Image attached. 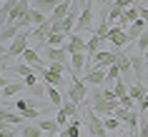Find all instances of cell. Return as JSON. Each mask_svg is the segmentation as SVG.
<instances>
[{
  "mask_svg": "<svg viewBox=\"0 0 148 137\" xmlns=\"http://www.w3.org/2000/svg\"><path fill=\"white\" fill-rule=\"evenodd\" d=\"M103 97L108 100V102H118V97H116V92L110 90V87H103Z\"/></svg>",
  "mask_w": 148,
  "mask_h": 137,
  "instance_id": "cell-33",
  "label": "cell"
},
{
  "mask_svg": "<svg viewBox=\"0 0 148 137\" xmlns=\"http://www.w3.org/2000/svg\"><path fill=\"white\" fill-rule=\"evenodd\" d=\"M103 125H106L108 132H118V130H121V120H116L113 115H110V117H103Z\"/></svg>",
  "mask_w": 148,
  "mask_h": 137,
  "instance_id": "cell-27",
  "label": "cell"
},
{
  "mask_svg": "<svg viewBox=\"0 0 148 137\" xmlns=\"http://www.w3.org/2000/svg\"><path fill=\"white\" fill-rule=\"evenodd\" d=\"M48 70H50V72H58V75H65V72H68V62H50Z\"/></svg>",
  "mask_w": 148,
  "mask_h": 137,
  "instance_id": "cell-29",
  "label": "cell"
},
{
  "mask_svg": "<svg viewBox=\"0 0 148 137\" xmlns=\"http://www.w3.org/2000/svg\"><path fill=\"white\" fill-rule=\"evenodd\" d=\"M90 32L93 30V0H86V5H83V10H80L78 15V25H75V32Z\"/></svg>",
  "mask_w": 148,
  "mask_h": 137,
  "instance_id": "cell-3",
  "label": "cell"
},
{
  "mask_svg": "<svg viewBox=\"0 0 148 137\" xmlns=\"http://www.w3.org/2000/svg\"><path fill=\"white\" fill-rule=\"evenodd\" d=\"M15 137H23V135H15Z\"/></svg>",
  "mask_w": 148,
  "mask_h": 137,
  "instance_id": "cell-43",
  "label": "cell"
},
{
  "mask_svg": "<svg viewBox=\"0 0 148 137\" xmlns=\"http://www.w3.org/2000/svg\"><path fill=\"white\" fill-rule=\"evenodd\" d=\"M65 40H68V35H63V32H50L48 40H45V47H63Z\"/></svg>",
  "mask_w": 148,
  "mask_h": 137,
  "instance_id": "cell-20",
  "label": "cell"
},
{
  "mask_svg": "<svg viewBox=\"0 0 148 137\" xmlns=\"http://www.w3.org/2000/svg\"><path fill=\"white\" fill-rule=\"evenodd\" d=\"M23 115L20 112H13L8 107H3L0 110V127H15V125H23Z\"/></svg>",
  "mask_w": 148,
  "mask_h": 137,
  "instance_id": "cell-6",
  "label": "cell"
},
{
  "mask_svg": "<svg viewBox=\"0 0 148 137\" xmlns=\"http://www.w3.org/2000/svg\"><path fill=\"white\" fill-rule=\"evenodd\" d=\"M101 3H103V0H101Z\"/></svg>",
  "mask_w": 148,
  "mask_h": 137,
  "instance_id": "cell-45",
  "label": "cell"
},
{
  "mask_svg": "<svg viewBox=\"0 0 148 137\" xmlns=\"http://www.w3.org/2000/svg\"><path fill=\"white\" fill-rule=\"evenodd\" d=\"M40 80L45 85H53V87H58V90H68V80H65V75H58V72H50V70H43L40 72Z\"/></svg>",
  "mask_w": 148,
  "mask_h": 137,
  "instance_id": "cell-4",
  "label": "cell"
},
{
  "mask_svg": "<svg viewBox=\"0 0 148 137\" xmlns=\"http://www.w3.org/2000/svg\"><path fill=\"white\" fill-rule=\"evenodd\" d=\"M106 75H108V82H118V80H123V77H121V67H118V65H110V67L106 70Z\"/></svg>",
  "mask_w": 148,
  "mask_h": 137,
  "instance_id": "cell-28",
  "label": "cell"
},
{
  "mask_svg": "<svg viewBox=\"0 0 148 137\" xmlns=\"http://www.w3.org/2000/svg\"><path fill=\"white\" fill-rule=\"evenodd\" d=\"M78 3H80V5H86V0H78Z\"/></svg>",
  "mask_w": 148,
  "mask_h": 137,
  "instance_id": "cell-41",
  "label": "cell"
},
{
  "mask_svg": "<svg viewBox=\"0 0 148 137\" xmlns=\"http://www.w3.org/2000/svg\"><path fill=\"white\" fill-rule=\"evenodd\" d=\"M106 40H108V43H113V47H116V50H123V47L128 45V43H131V40H128V35H125V30H121L118 25L108 30Z\"/></svg>",
  "mask_w": 148,
  "mask_h": 137,
  "instance_id": "cell-5",
  "label": "cell"
},
{
  "mask_svg": "<svg viewBox=\"0 0 148 137\" xmlns=\"http://www.w3.org/2000/svg\"><path fill=\"white\" fill-rule=\"evenodd\" d=\"M50 32H53V20L48 18V20H45L43 25L33 28V38L38 40V43H43V45H45V40H48V35H50Z\"/></svg>",
  "mask_w": 148,
  "mask_h": 137,
  "instance_id": "cell-14",
  "label": "cell"
},
{
  "mask_svg": "<svg viewBox=\"0 0 148 137\" xmlns=\"http://www.w3.org/2000/svg\"><path fill=\"white\" fill-rule=\"evenodd\" d=\"M128 115H131V110H125V107L121 105L116 112H113V117H116V120H121V122H125V120H128Z\"/></svg>",
  "mask_w": 148,
  "mask_h": 137,
  "instance_id": "cell-31",
  "label": "cell"
},
{
  "mask_svg": "<svg viewBox=\"0 0 148 137\" xmlns=\"http://www.w3.org/2000/svg\"><path fill=\"white\" fill-rule=\"evenodd\" d=\"M13 72H15V75H20V77H28V75H35V70H33V65H28V62H18V65H13Z\"/></svg>",
  "mask_w": 148,
  "mask_h": 137,
  "instance_id": "cell-22",
  "label": "cell"
},
{
  "mask_svg": "<svg viewBox=\"0 0 148 137\" xmlns=\"http://www.w3.org/2000/svg\"><path fill=\"white\" fill-rule=\"evenodd\" d=\"M0 137H15V127H0Z\"/></svg>",
  "mask_w": 148,
  "mask_h": 137,
  "instance_id": "cell-35",
  "label": "cell"
},
{
  "mask_svg": "<svg viewBox=\"0 0 148 137\" xmlns=\"http://www.w3.org/2000/svg\"><path fill=\"white\" fill-rule=\"evenodd\" d=\"M5 25H8V23H5V18H0V32H3V28H5Z\"/></svg>",
  "mask_w": 148,
  "mask_h": 137,
  "instance_id": "cell-38",
  "label": "cell"
},
{
  "mask_svg": "<svg viewBox=\"0 0 148 137\" xmlns=\"http://www.w3.org/2000/svg\"><path fill=\"white\" fill-rule=\"evenodd\" d=\"M23 90H25V82H8L3 87V100L5 97H15V95H20Z\"/></svg>",
  "mask_w": 148,
  "mask_h": 137,
  "instance_id": "cell-19",
  "label": "cell"
},
{
  "mask_svg": "<svg viewBox=\"0 0 148 137\" xmlns=\"http://www.w3.org/2000/svg\"><path fill=\"white\" fill-rule=\"evenodd\" d=\"M113 92H116L118 102H123V100L128 97V85H125L123 80H118V82H113Z\"/></svg>",
  "mask_w": 148,
  "mask_h": 137,
  "instance_id": "cell-25",
  "label": "cell"
},
{
  "mask_svg": "<svg viewBox=\"0 0 148 137\" xmlns=\"http://www.w3.org/2000/svg\"><path fill=\"white\" fill-rule=\"evenodd\" d=\"M143 3H146V0H143Z\"/></svg>",
  "mask_w": 148,
  "mask_h": 137,
  "instance_id": "cell-44",
  "label": "cell"
},
{
  "mask_svg": "<svg viewBox=\"0 0 148 137\" xmlns=\"http://www.w3.org/2000/svg\"><path fill=\"white\" fill-rule=\"evenodd\" d=\"M65 97L70 102H75V105H83L88 100V85L83 82V77H70V85L68 90H65Z\"/></svg>",
  "mask_w": 148,
  "mask_h": 137,
  "instance_id": "cell-1",
  "label": "cell"
},
{
  "mask_svg": "<svg viewBox=\"0 0 148 137\" xmlns=\"http://www.w3.org/2000/svg\"><path fill=\"white\" fill-rule=\"evenodd\" d=\"M83 82H86V85H93V87H103V85L108 82V75H106V70H86Z\"/></svg>",
  "mask_w": 148,
  "mask_h": 137,
  "instance_id": "cell-8",
  "label": "cell"
},
{
  "mask_svg": "<svg viewBox=\"0 0 148 137\" xmlns=\"http://www.w3.org/2000/svg\"><path fill=\"white\" fill-rule=\"evenodd\" d=\"M43 53L50 62H68L70 55L65 53V47H43Z\"/></svg>",
  "mask_w": 148,
  "mask_h": 137,
  "instance_id": "cell-12",
  "label": "cell"
},
{
  "mask_svg": "<svg viewBox=\"0 0 148 137\" xmlns=\"http://www.w3.org/2000/svg\"><path fill=\"white\" fill-rule=\"evenodd\" d=\"M143 32H146V20H143V18H138L136 23H131V25H128L125 35H128V40H131V43H136V40H138L140 35H143Z\"/></svg>",
  "mask_w": 148,
  "mask_h": 137,
  "instance_id": "cell-15",
  "label": "cell"
},
{
  "mask_svg": "<svg viewBox=\"0 0 148 137\" xmlns=\"http://www.w3.org/2000/svg\"><path fill=\"white\" fill-rule=\"evenodd\" d=\"M131 67H133V77H136V82L143 85V72H146V60H143V55H131Z\"/></svg>",
  "mask_w": 148,
  "mask_h": 137,
  "instance_id": "cell-11",
  "label": "cell"
},
{
  "mask_svg": "<svg viewBox=\"0 0 148 137\" xmlns=\"http://www.w3.org/2000/svg\"><path fill=\"white\" fill-rule=\"evenodd\" d=\"M20 30H23V28H20L18 23H13V25H5V28H3V32H0V40H3L5 45H10V43H13V40L18 38V32H20Z\"/></svg>",
  "mask_w": 148,
  "mask_h": 137,
  "instance_id": "cell-17",
  "label": "cell"
},
{
  "mask_svg": "<svg viewBox=\"0 0 148 137\" xmlns=\"http://www.w3.org/2000/svg\"><path fill=\"white\" fill-rule=\"evenodd\" d=\"M20 135L23 137H43L38 125H20Z\"/></svg>",
  "mask_w": 148,
  "mask_h": 137,
  "instance_id": "cell-26",
  "label": "cell"
},
{
  "mask_svg": "<svg viewBox=\"0 0 148 137\" xmlns=\"http://www.w3.org/2000/svg\"><path fill=\"white\" fill-rule=\"evenodd\" d=\"M103 43H106V38H101V35H93V38L86 43V57H88V60H93L95 55L101 53Z\"/></svg>",
  "mask_w": 148,
  "mask_h": 137,
  "instance_id": "cell-13",
  "label": "cell"
},
{
  "mask_svg": "<svg viewBox=\"0 0 148 137\" xmlns=\"http://www.w3.org/2000/svg\"><path fill=\"white\" fill-rule=\"evenodd\" d=\"M43 137H58V135H53V132H43Z\"/></svg>",
  "mask_w": 148,
  "mask_h": 137,
  "instance_id": "cell-39",
  "label": "cell"
},
{
  "mask_svg": "<svg viewBox=\"0 0 148 137\" xmlns=\"http://www.w3.org/2000/svg\"><path fill=\"white\" fill-rule=\"evenodd\" d=\"M45 87H48V85L45 82H43V85H33V87H30V92H33V97H43V95H45Z\"/></svg>",
  "mask_w": 148,
  "mask_h": 137,
  "instance_id": "cell-32",
  "label": "cell"
},
{
  "mask_svg": "<svg viewBox=\"0 0 148 137\" xmlns=\"http://www.w3.org/2000/svg\"><path fill=\"white\" fill-rule=\"evenodd\" d=\"M86 43L88 40H83V35H78V32H73V35H68V40H65V53L73 55V53H86Z\"/></svg>",
  "mask_w": 148,
  "mask_h": 137,
  "instance_id": "cell-7",
  "label": "cell"
},
{
  "mask_svg": "<svg viewBox=\"0 0 148 137\" xmlns=\"http://www.w3.org/2000/svg\"><path fill=\"white\" fill-rule=\"evenodd\" d=\"M38 80H40L38 75H28V77H23V82H25V87H33V85H38Z\"/></svg>",
  "mask_w": 148,
  "mask_h": 137,
  "instance_id": "cell-34",
  "label": "cell"
},
{
  "mask_svg": "<svg viewBox=\"0 0 148 137\" xmlns=\"http://www.w3.org/2000/svg\"><path fill=\"white\" fill-rule=\"evenodd\" d=\"M146 92H148V87H146V85H140V82H133L131 87H128V95H131V97L136 100V102H138V100L143 97Z\"/></svg>",
  "mask_w": 148,
  "mask_h": 137,
  "instance_id": "cell-23",
  "label": "cell"
},
{
  "mask_svg": "<svg viewBox=\"0 0 148 137\" xmlns=\"http://www.w3.org/2000/svg\"><path fill=\"white\" fill-rule=\"evenodd\" d=\"M70 3H73V0H63L60 5H58V8L53 10V15H50V20H53V23H60L63 18H65V15L70 13Z\"/></svg>",
  "mask_w": 148,
  "mask_h": 137,
  "instance_id": "cell-18",
  "label": "cell"
},
{
  "mask_svg": "<svg viewBox=\"0 0 148 137\" xmlns=\"http://www.w3.org/2000/svg\"><path fill=\"white\" fill-rule=\"evenodd\" d=\"M113 137H123V135H113Z\"/></svg>",
  "mask_w": 148,
  "mask_h": 137,
  "instance_id": "cell-42",
  "label": "cell"
},
{
  "mask_svg": "<svg viewBox=\"0 0 148 137\" xmlns=\"http://www.w3.org/2000/svg\"><path fill=\"white\" fill-rule=\"evenodd\" d=\"M30 38H33V28H28V30H20V32H18V38L8 45V53H5V57H20V55L28 50V40H30Z\"/></svg>",
  "mask_w": 148,
  "mask_h": 137,
  "instance_id": "cell-2",
  "label": "cell"
},
{
  "mask_svg": "<svg viewBox=\"0 0 148 137\" xmlns=\"http://www.w3.org/2000/svg\"><path fill=\"white\" fill-rule=\"evenodd\" d=\"M5 53H8V45H5V43L0 40V55H5Z\"/></svg>",
  "mask_w": 148,
  "mask_h": 137,
  "instance_id": "cell-37",
  "label": "cell"
},
{
  "mask_svg": "<svg viewBox=\"0 0 148 137\" xmlns=\"http://www.w3.org/2000/svg\"><path fill=\"white\" fill-rule=\"evenodd\" d=\"M35 125L40 127V132H53V135H60V132H63V127L53 120V117H40Z\"/></svg>",
  "mask_w": 148,
  "mask_h": 137,
  "instance_id": "cell-16",
  "label": "cell"
},
{
  "mask_svg": "<svg viewBox=\"0 0 148 137\" xmlns=\"http://www.w3.org/2000/svg\"><path fill=\"white\" fill-rule=\"evenodd\" d=\"M28 18H30V25H33V28H38V25H43V23L48 20V15H43V13H40V10H35V8L28 10Z\"/></svg>",
  "mask_w": 148,
  "mask_h": 137,
  "instance_id": "cell-24",
  "label": "cell"
},
{
  "mask_svg": "<svg viewBox=\"0 0 148 137\" xmlns=\"http://www.w3.org/2000/svg\"><path fill=\"white\" fill-rule=\"evenodd\" d=\"M86 65H88L86 53H73V55H70V70H73V77H80V75H83Z\"/></svg>",
  "mask_w": 148,
  "mask_h": 137,
  "instance_id": "cell-10",
  "label": "cell"
},
{
  "mask_svg": "<svg viewBox=\"0 0 148 137\" xmlns=\"http://www.w3.org/2000/svg\"><path fill=\"white\" fill-rule=\"evenodd\" d=\"M45 95H48V100H50V105H55V107H60L65 100L60 97V90L58 87H53V85H48L45 87Z\"/></svg>",
  "mask_w": 148,
  "mask_h": 137,
  "instance_id": "cell-21",
  "label": "cell"
},
{
  "mask_svg": "<svg viewBox=\"0 0 148 137\" xmlns=\"http://www.w3.org/2000/svg\"><path fill=\"white\" fill-rule=\"evenodd\" d=\"M136 47H138V53H140V55H143V53L148 50V32H143V35H140L138 40H136Z\"/></svg>",
  "mask_w": 148,
  "mask_h": 137,
  "instance_id": "cell-30",
  "label": "cell"
},
{
  "mask_svg": "<svg viewBox=\"0 0 148 137\" xmlns=\"http://www.w3.org/2000/svg\"><path fill=\"white\" fill-rule=\"evenodd\" d=\"M138 18H140L138 5H131V8H125V10H123V15H121V20H118V28H121V30H128V25L136 23Z\"/></svg>",
  "mask_w": 148,
  "mask_h": 137,
  "instance_id": "cell-9",
  "label": "cell"
},
{
  "mask_svg": "<svg viewBox=\"0 0 148 137\" xmlns=\"http://www.w3.org/2000/svg\"><path fill=\"white\" fill-rule=\"evenodd\" d=\"M143 60H146V67H148V50L143 53Z\"/></svg>",
  "mask_w": 148,
  "mask_h": 137,
  "instance_id": "cell-40",
  "label": "cell"
},
{
  "mask_svg": "<svg viewBox=\"0 0 148 137\" xmlns=\"http://www.w3.org/2000/svg\"><path fill=\"white\" fill-rule=\"evenodd\" d=\"M113 3H116V5H121V8H131V5H136V3H138V0H113Z\"/></svg>",
  "mask_w": 148,
  "mask_h": 137,
  "instance_id": "cell-36",
  "label": "cell"
}]
</instances>
